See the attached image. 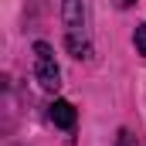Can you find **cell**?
Returning a JSON list of instances; mask_svg holds the SVG:
<instances>
[{
  "label": "cell",
  "mask_w": 146,
  "mask_h": 146,
  "mask_svg": "<svg viewBox=\"0 0 146 146\" xmlns=\"http://www.w3.org/2000/svg\"><path fill=\"white\" fill-rule=\"evenodd\" d=\"M48 115H51V122L61 126V129H75V119H78V112H75V106L68 99H54L51 109H48Z\"/></svg>",
  "instance_id": "3"
},
{
  "label": "cell",
  "mask_w": 146,
  "mask_h": 146,
  "mask_svg": "<svg viewBox=\"0 0 146 146\" xmlns=\"http://www.w3.org/2000/svg\"><path fill=\"white\" fill-rule=\"evenodd\" d=\"M34 78L44 92H58L61 88V68H58L54 48L48 41H34Z\"/></svg>",
  "instance_id": "2"
},
{
  "label": "cell",
  "mask_w": 146,
  "mask_h": 146,
  "mask_svg": "<svg viewBox=\"0 0 146 146\" xmlns=\"http://www.w3.org/2000/svg\"><path fill=\"white\" fill-rule=\"evenodd\" d=\"M133 3H136V0H122V7H133Z\"/></svg>",
  "instance_id": "5"
},
{
  "label": "cell",
  "mask_w": 146,
  "mask_h": 146,
  "mask_svg": "<svg viewBox=\"0 0 146 146\" xmlns=\"http://www.w3.org/2000/svg\"><path fill=\"white\" fill-rule=\"evenodd\" d=\"M65 21V48L72 58H92V31H88V0H61Z\"/></svg>",
  "instance_id": "1"
},
{
  "label": "cell",
  "mask_w": 146,
  "mask_h": 146,
  "mask_svg": "<svg viewBox=\"0 0 146 146\" xmlns=\"http://www.w3.org/2000/svg\"><path fill=\"white\" fill-rule=\"evenodd\" d=\"M133 44H136V51H139V54L146 58V21L139 24V27H136V34H133Z\"/></svg>",
  "instance_id": "4"
}]
</instances>
